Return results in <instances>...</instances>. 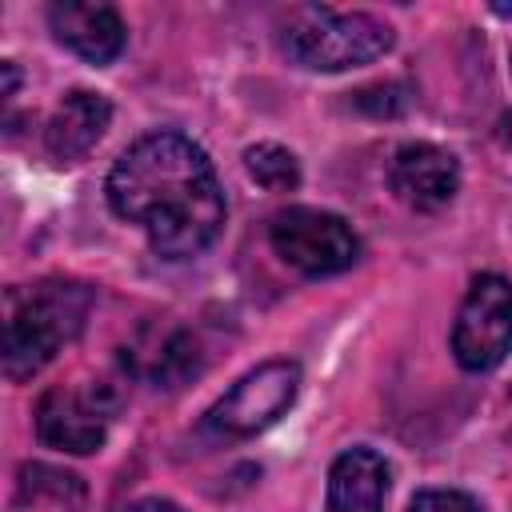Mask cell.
I'll return each mask as SVG.
<instances>
[{
  "label": "cell",
  "mask_w": 512,
  "mask_h": 512,
  "mask_svg": "<svg viewBox=\"0 0 512 512\" xmlns=\"http://www.w3.org/2000/svg\"><path fill=\"white\" fill-rule=\"evenodd\" d=\"M108 204L120 220L140 224L168 260L196 256L224 224L216 172L180 132L140 136L108 172Z\"/></svg>",
  "instance_id": "6da1fadb"
},
{
  "label": "cell",
  "mask_w": 512,
  "mask_h": 512,
  "mask_svg": "<svg viewBox=\"0 0 512 512\" xmlns=\"http://www.w3.org/2000/svg\"><path fill=\"white\" fill-rule=\"evenodd\" d=\"M88 316V292L80 284H40L12 288L4 304V372L24 380L40 372L52 352L80 332Z\"/></svg>",
  "instance_id": "7a4b0ae2"
},
{
  "label": "cell",
  "mask_w": 512,
  "mask_h": 512,
  "mask_svg": "<svg viewBox=\"0 0 512 512\" xmlns=\"http://www.w3.org/2000/svg\"><path fill=\"white\" fill-rule=\"evenodd\" d=\"M280 48L312 72H344L392 48V28L368 12H332L320 4L292 8L280 28Z\"/></svg>",
  "instance_id": "3957f363"
},
{
  "label": "cell",
  "mask_w": 512,
  "mask_h": 512,
  "mask_svg": "<svg viewBox=\"0 0 512 512\" xmlns=\"http://www.w3.org/2000/svg\"><path fill=\"white\" fill-rule=\"evenodd\" d=\"M452 352L468 372H488L512 352V284L504 276L484 272L472 280L456 312Z\"/></svg>",
  "instance_id": "277c9868"
},
{
  "label": "cell",
  "mask_w": 512,
  "mask_h": 512,
  "mask_svg": "<svg viewBox=\"0 0 512 512\" xmlns=\"http://www.w3.org/2000/svg\"><path fill=\"white\" fill-rule=\"evenodd\" d=\"M272 248L284 264H292L296 272L304 276H332V272H344L360 244H356V232L332 216V212H320V208H284L272 216Z\"/></svg>",
  "instance_id": "5b68a950"
},
{
  "label": "cell",
  "mask_w": 512,
  "mask_h": 512,
  "mask_svg": "<svg viewBox=\"0 0 512 512\" xmlns=\"http://www.w3.org/2000/svg\"><path fill=\"white\" fill-rule=\"evenodd\" d=\"M296 388H300V368L292 360H268L248 376H240L212 404L208 424L224 436H252L292 408Z\"/></svg>",
  "instance_id": "8992f818"
},
{
  "label": "cell",
  "mask_w": 512,
  "mask_h": 512,
  "mask_svg": "<svg viewBox=\"0 0 512 512\" xmlns=\"http://www.w3.org/2000/svg\"><path fill=\"white\" fill-rule=\"evenodd\" d=\"M116 408V396L108 384H92L88 392L80 388H48L36 404V432L48 448L60 452H96L108 432V412Z\"/></svg>",
  "instance_id": "52a82bcc"
},
{
  "label": "cell",
  "mask_w": 512,
  "mask_h": 512,
  "mask_svg": "<svg viewBox=\"0 0 512 512\" xmlns=\"http://www.w3.org/2000/svg\"><path fill=\"white\" fill-rule=\"evenodd\" d=\"M388 184L408 208H440L460 188V164L436 144H404L388 164Z\"/></svg>",
  "instance_id": "ba28073f"
},
{
  "label": "cell",
  "mask_w": 512,
  "mask_h": 512,
  "mask_svg": "<svg viewBox=\"0 0 512 512\" xmlns=\"http://www.w3.org/2000/svg\"><path fill=\"white\" fill-rule=\"evenodd\" d=\"M48 24L64 48H72L76 56H84L92 64H108L124 48V24H120L116 8H108V4L56 0L48 8Z\"/></svg>",
  "instance_id": "9c48e42d"
},
{
  "label": "cell",
  "mask_w": 512,
  "mask_h": 512,
  "mask_svg": "<svg viewBox=\"0 0 512 512\" xmlns=\"http://www.w3.org/2000/svg\"><path fill=\"white\" fill-rule=\"evenodd\" d=\"M108 120H112V104L100 92H84V88L68 92L44 128V144H48L52 160H60V164L84 160L96 148V140L104 136Z\"/></svg>",
  "instance_id": "30bf717a"
},
{
  "label": "cell",
  "mask_w": 512,
  "mask_h": 512,
  "mask_svg": "<svg viewBox=\"0 0 512 512\" xmlns=\"http://www.w3.org/2000/svg\"><path fill=\"white\" fill-rule=\"evenodd\" d=\"M384 496H388V464L376 452L352 448L336 456L328 472L324 512H384Z\"/></svg>",
  "instance_id": "8fae6325"
},
{
  "label": "cell",
  "mask_w": 512,
  "mask_h": 512,
  "mask_svg": "<svg viewBox=\"0 0 512 512\" xmlns=\"http://www.w3.org/2000/svg\"><path fill=\"white\" fill-rule=\"evenodd\" d=\"M20 500L28 504H56V508H80L84 484L80 476L52 468V464H24L20 468Z\"/></svg>",
  "instance_id": "7c38bea8"
},
{
  "label": "cell",
  "mask_w": 512,
  "mask_h": 512,
  "mask_svg": "<svg viewBox=\"0 0 512 512\" xmlns=\"http://www.w3.org/2000/svg\"><path fill=\"white\" fill-rule=\"evenodd\" d=\"M244 168L268 192H292L300 184V164L280 144H256V148H248L244 152Z\"/></svg>",
  "instance_id": "4fadbf2b"
},
{
  "label": "cell",
  "mask_w": 512,
  "mask_h": 512,
  "mask_svg": "<svg viewBox=\"0 0 512 512\" xmlns=\"http://www.w3.org/2000/svg\"><path fill=\"white\" fill-rule=\"evenodd\" d=\"M148 372H152V380L160 388H180L196 372V344H192V336L188 332H168L160 340Z\"/></svg>",
  "instance_id": "5bb4252c"
},
{
  "label": "cell",
  "mask_w": 512,
  "mask_h": 512,
  "mask_svg": "<svg viewBox=\"0 0 512 512\" xmlns=\"http://www.w3.org/2000/svg\"><path fill=\"white\" fill-rule=\"evenodd\" d=\"M352 108L356 112H368V116H400L408 108V88L396 84V80L368 84V88L352 92Z\"/></svg>",
  "instance_id": "9a60e30c"
},
{
  "label": "cell",
  "mask_w": 512,
  "mask_h": 512,
  "mask_svg": "<svg viewBox=\"0 0 512 512\" xmlns=\"http://www.w3.org/2000/svg\"><path fill=\"white\" fill-rule=\"evenodd\" d=\"M408 512H480V508H476V500H472V496H464V492L428 488V492H420V496L412 500V508H408Z\"/></svg>",
  "instance_id": "2e32d148"
},
{
  "label": "cell",
  "mask_w": 512,
  "mask_h": 512,
  "mask_svg": "<svg viewBox=\"0 0 512 512\" xmlns=\"http://www.w3.org/2000/svg\"><path fill=\"white\" fill-rule=\"evenodd\" d=\"M120 512H180V508L172 500H136V504L120 508Z\"/></svg>",
  "instance_id": "e0dca14e"
},
{
  "label": "cell",
  "mask_w": 512,
  "mask_h": 512,
  "mask_svg": "<svg viewBox=\"0 0 512 512\" xmlns=\"http://www.w3.org/2000/svg\"><path fill=\"white\" fill-rule=\"evenodd\" d=\"M496 136H500V144L512 152V112H508V116H500V124H496Z\"/></svg>",
  "instance_id": "ac0fdd59"
},
{
  "label": "cell",
  "mask_w": 512,
  "mask_h": 512,
  "mask_svg": "<svg viewBox=\"0 0 512 512\" xmlns=\"http://www.w3.org/2000/svg\"><path fill=\"white\" fill-rule=\"evenodd\" d=\"M4 68V96H12L16 92V64H0Z\"/></svg>",
  "instance_id": "d6986e66"
},
{
  "label": "cell",
  "mask_w": 512,
  "mask_h": 512,
  "mask_svg": "<svg viewBox=\"0 0 512 512\" xmlns=\"http://www.w3.org/2000/svg\"><path fill=\"white\" fill-rule=\"evenodd\" d=\"M492 12L496 16H512V4H492Z\"/></svg>",
  "instance_id": "ffe728a7"
}]
</instances>
